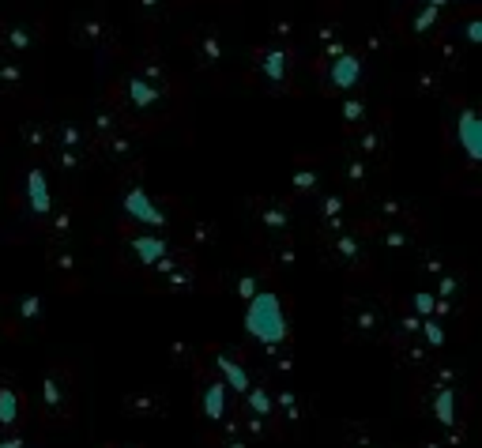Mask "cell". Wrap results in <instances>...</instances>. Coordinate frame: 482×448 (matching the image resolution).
<instances>
[{
    "label": "cell",
    "mask_w": 482,
    "mask_h": 448,
    "mask_svg": "<svg viewBox=\"0 0 482 448\" xmlns=\"http://www.w3.org/2000/svg\"><path fill=\"white\" fill-rule=\"evenodd\" d=\"M441 87H445V72L438 64H426L415 76V91H422V94H438Z\"/></svg>",
    "instance_id": "cell-19"
},
{
    "label": "cell",
    "mask_w": 482,
    "mask_h": 448,
    "mask_svg": "<svg viewBox=\"0 0 482 448\" xmlns=\"http://www.w3.org/2000/svg\"><path fill=\"white\" fill-rule=\"evenodd\" d=\"M57 268H64V271H72V253H68V248H61V257L54 260Z\"/></svg>",
    "instance_id": "cell-46"
},
{
    "label": "cell",
    "mask_w": 482,
    "mask_h": 448,
    "mask_svg": "<svg viewBox=\"0 0 482 448\" xmlns=\"http://www.w3.org/2000/svg\"><path fill=\"white\" fill-rule=\"evenodd\" d=\"M434 45H438V57H441V61H438V68H441V72H445V68H456V64H460V45L452 42V34L438 38Z\"/></svg>",
    "instance_id": "cell-24"
},
{
    "label": "cell",
    "mask_w": 482,
    "mask_h": 448,
    "mask_svg": "<svg viewBox=\"0 0 482 448\" xmlns=\"http://www.w3.org/2000/svg\"><path fill=\"white\" fill-rule=\"evenodd\" d=\"M238 294H241V297H252V294H257V279L241 276V279H238Z\"/></svg>",
    "instance_id": "cell-44"
},
{
    "label": "cell",
    "mask_w": 482,
    "mask_h": 448,
    "mask_svg": "<svg viewBox=\"0 0 482 448\" xmlns=\"http://www.w3.org/2000/svg\"><path fill=\"white\" fill-rule=\"evenodd\" d=\"M23 83H27V64H23V57H8L0 54V91H23Z\"/></svg>",
    "instance_id": "cell-10"
},
{
    "label": "cell",
    "mask_w": 482,
    "mask_h": 448,
    "mask_svg": "<svg viewBox=\"0 0 482 448\" xmlns=\"http://www.w3.org/2000/svg\"><path fill=\"white\" fill-rule=\"evenodd\" d=\"M268 34H271V45H290V38H294V19H290L287 12H279V15L271 19Z\"/></svg>",
    "instance_id": "cell-21"
},
{
    "label": "cell",
    "mask_w": 482,
    "mask_h": 448,
    "mask_svg": "<svg viewBox=\"0 0 482 448\" xmlns=\"http://www.w3.org/2000/svg\"><path fill=\"white\" fill-rule=\"evenodd\" d=\"M261 222H264V227H271V230H287V227H290L287 211H283V208H275V204L261 208Z\"/></svg>",
    "instance_id": "cell-28"
},
{
    "label": "cell",
    "mask_w": 482,
    "mask_h": 448,
    "mask_svg": "<svg viewBox=\"0 0 482 448\" xmlns=\"http://www.w3.org/2000/svg\"><path fill=\"white\" fill-rule=\"evenodd\" d=\"M257 76L264 80V87H271V91H287V83H290V49L287 45H264V49H257Z\"/></svg>",
    "instance_id": "cell-2"
},
{
    "label": "cell",
    "mask_w": 482,
    "mask_h": 448,
    "mask_svg": "<svg viewBox=\"0 0 482 448\" xmlns=\"http://www.w3.org/2000/svg\"><path fill=\"white\" fill-rule=\"evenodd\" d=\"M366 49H369V54H385V34H377V31H373V34L366 38Z\"/></svg>",
    "instance_id": "cell-43"
},
{
    "label": "cell",
    "mask_w": 482,
    "mask_h": 448,
    "mask_svg": "<svg viewBox=\"0 0 482 448\" xmlns=\"http://www.w3.org/2000/svg\"><path fill=\"white\" fill-rule=\"evenodd\" d=\"M456 287H460V283H456L452 276H445V279H441V302H445L448 294H456Z\"/></svg>",
    "instance_id": "cell-45"
},
{
    "label": "cell",
    "mask_w": 482,
    "mask_h": 448,
    "mask_svg": "<svg viewBox=\"0 0 482 448\" xmlns=\"http://www.w3.org/2000/svg\"><path fill=\"white\" fill-rule=\"evenodd\" d=\"M411 306H415V317H418V320H429V317H434V309H438V297L426 294V290H418V294L411 297Z\"/></svg>",
    "instance_id": "cell-30"
},
{
    "label": "cell",
    "mask_w": 482,
    "mask_h": 448,
    "mask_svg": "<svg viewBox=\"0 0 482 448\" xmlns=\"http://www.w3.org/2000/svg\"><path fill=\"white\" fill-rule=\"evenodd\" d=\"M245 332L252 339H261L264 346H271V351L287 339V317H283V309H279V297L275 294H252L249 297Z\"/></svg>",
    "instance_id": "cell-1"
},
{
    "label": "cell",
    "mask_w": 482,
    "mask_h": 448,
    "mask_svg": "<svg viewBox=\"0 0 482 448\" xmlns=\"http://www.w3.org/2000/svg\"><path fill=\"white\" fill-rule=\"evenodd\" d=\"M45 136H49L45 124H23V140H27V143L42 147V143H45Z\"/></svg>",
    "instance_id": "cell-37"
},
{
    "label": "cell",
    "mask_w": 482,
    "mask_h": 448,
    "mask_svg": "<svg viewBox=\"0 0 482 448\" xmlns=\"http://www.w3.org/2000/svg\"><path fill=\"white\" fill-rule=\"evenodd\" d=\"M448 8V0H429V5H422L418 12H415V19H411V34H434V27H438V19H441V12Z\"/></svg>",
    "instance_id": "cell-12"
},
{
    "label": "cell",
    "mask_w": 482,
    "mask_h": 448,
    "mask_svg": "<svg viewBox=\"0 0 482 448\" xmlns=\"http://www.w3.org/2000/svg\"><path fill=\"white\" fill-rule=\"evenodd\" d=\"M124 211H129L136 222H147V227H166V215L159 211V204H151V196L143 189H133L124 196Z\"/></svg>",
    "instance_id": "cell-7"
},
{
    "label": "cell",
    "mask_w": 482,
    "mask_h": 448,
    "mask_svg": "<svg viewBox=\"0 0 482 448\" xmlns=\"http://www.w3.org/2000/svg\"><path fill=\"white\" fill-rule=\"evenodd\" d=\"M136 5H140V15H143V19H162L170 0H136Z\"/></svg>",
    "instance_id": "cell-35"
},
{
    "label": "cell",
    "mask_w": 482,
    "mask_h": 448,
    "mask_svg": "<svg viewBox=\"0 0 482 448\" xmlns=\"http://www.w3.org/2000/svg\"><path fill=\"white\" fill-rule=\"evenodd\" d=\"M294 189L298 192H317V170H310V166H301V170H294Z\"/></svg>",
    "instance_id": "cell-31"
},
{
    "label": "cell",
    "mask_w": 482,
    "mask_h": 448,
    "mask_svg": "<svg viewBox=\"0 0 482 448\" xmlns=\"http://www.w3.org/2000/svg\"><path fill=\"white\" fill-rule=\"evenodd\" d=\"M385 245H389V248H408L411 238H408V234H399V230H389V234H385Z\"/></svg>",
    "instance_id": "cell-41"
},
{
    "label": "cell",
    "mask_w": 482,
    "mask_h": 448,
    "mask_svg": "<svg viewBox=\"0 0 482 448\" xmlns=\"http://www.w3.org/2000/svg\"><path fill=\"white\" fill-rule=\"evenodd\" d=\"M15 422H19V395L8 385H0V426H15Z\"/></svg>",
    "instance_id": "cell-20"
},
{
    "label": "cell",
    "mask_w": 482,
    "mask_h": 448,
    "mask_svg": "<svg viewBox=\"0 0 482 448\" xmlns=\"http://www.w3.org/2000/svg\"><path fill=\"white\" fill-rule=\"evenodd\" d=\"M110 38H113V34H110V27H106L103 15L84 12V15L72 19V42H75V45H84V49H106Z\"/></svg>",
    "instance_id": "cell-5"
},
{
    "label": "cell",
    "mask_w": 482,
    "mask_h": 448,
    "mask_svg": "<svg viewBox=\"0 0 482 448\" xmlns=\"http://www.w3.org/2000/svg\"><path fill=\"white\" fill-rule=\"evenodd\" d=\"M133 253H136L143 264H159L162 257H170V245H166L162 238L143 234V238H133Z\"/></svg>",
    "instance_id": "cell-13"
},
{
    "label": "cell",
    "mask_w": 482,
    "mask_h": 448,
    "mask_svg": "<svg viewBox=\"0 0 482 448\" xmlns=\"http://www.w3.org/2000/svg\"><path fill=\"white\" fill-rule=\"evenodd\" d=\"M192 54L200 68H222L226 64V42L219 34V27H200L192 34Z\"/></svg>",
    "instance_id": "cell-6"
},
{
    "label": "cell",
    "mask_w": 482,
    "mask_h": 448,
    "mask_svg": "<svg viewBox=\"0 0 482 448\" xmlns=\"http://www.w3.org/2000/svg\"><path fill=\"white\" fill-rule=\"evenodd\" d=\"M91 129H94L98 136H113V132H121V117H117V113H110V110H103V113H94Z\"/></svg>",
    "instance_id": "cell-27"
},
{
    "label": "cell",
    "mask_w": 482,
    "mask_h": 448,
    "mask_svg": "<svg viewBox=\"0 0 482 448\" xmlns=\"http://www.w3.org/2000/svg\"><path fill=\"white\" fill-rule=\"evenodd\" d=\"M332 257L343 260V264H359V260H362V241L354 238V234H339V238H332Z\"/></svg>",
    "instance_id": "cell-17"
},
{
    "label": "cell",
    "mask_w": 482,
    "mask_h": 448,
    "mask_svg": "<svg viewBox=\"0 0 482 448\" xmlns=\"http://www.w3.org/2000/svg\"><path fill=\"white\" fill-rule=\"evenodd\" d=\"M354 325H359L362 332H369V328L377 325V313H373V306H354Z\"/></svg>",
    "instance_id": "cell-36"
},
{
    "label": "cell",
    "mask_w": 482,
    "mask_h": 448,
    "mask_svg": "<svg viewBox=\"0 0 482 448\" xmlns=\"http://www.w3.org/2000/svg\"><path fill=\"white\" fill-rule=\"evenodd\" d=\"M204 414H208L211 422H219V418L226 414V385H222V381L204 385Z\"/></svg>",
    "instance_id": "cell-16"
},
{
    "label": "cell",
    "mask_w": 482,
    "mask_h": 448,
    "mask_svg": "<svg viewBox=\"0 0 482 448\" xmlns=\"http://www.w3.org/2000/svg\"><path fill=\"white\" fill-rule=\"evenodd\" d=\"M336 42H343L336 23H320V27H317V45H320V54H324L328 45H336Z\"/></svg>",
    "instance_id": "cell-34"
},
{
    "label": "cell",
    "mask_w": 482,
    "mask_h": 448,
    "mask_svg": "<svg viewBox=\"0 0 482 448\" xmlns=\"http://www.w3.org/2000/svg\"><path fill=\"white\" fill-rule=\"evenodd\" d=\"M42 45V31L27 19H0V54L27 57Z\"/></svg>",
    "instance_id": "cell-3"
},
{
    "label": "cell",
    "mask_w": 482,
    "mask_h": 448,
    "mask_svg": "<svg viewBox=\"0 0 482 448\" xmlns=\"http://www.w3.org/2000/svg\"><path fill=\"white\" fill-rule=\"evenodd\" d=\"M347 178H350V181H362V178H366L362 159H350V162H347Z\"/></svg>",
    "instance_id": "cell-42"
},
{
    "label": "cell",
    "mask_w": 482,
    "mask_h": 448,
    "mask_svg": "<svg viewBox=\"0 0 482 448\" xmlns=\"http://www.w3.org/2000/svg\"><path fill=\"white\" fill-rule=\"evenodd\" d=\"M245 404H249V411L257 414V418H268V414L275 411V400H271L264 388H249V392H245Z\"/></svg>",
    "instance_id": "cell-23"
},
{
    "label": "cell",
    "mask_w": 482,
    "mask_h": 448,
    "mask_svg": "<svg viewBox=\"0 0 482 448\" xmlns=\"http://www.w3.org/2000/svg\"><path fill=\"white\" fill-rule=\"evenodd\" d=\"M320 72H324V87L328 91H350L354 83L362 80V72H366V61L359 57V54H347L343 57H336V61H320Z\"/></svg>",
    "instance_id": "cell-4"
},
{
    "label": "cell",
    "mask_w": 482,
    "mask_h": 448,
    "mask_svg": "<svg viewBox=\"0 0 482 448\" xmlns=\"http://www.w3.org/2000/svg\"><path fill=\"white\" fill-rule=\"evenodd\" d=\"M215 365L222 369V385H226V388H234L238 395H245V392L252 388V381H249L245 365H241V362H234L231 355H215Z\"/></svg>",
    "instance_id": "cell-11"
},
{
    "label": "cell",
    "mask_w": 482,
    "mask_h": 448,
    "mask_svg": "<svg viewBox=\"0 0 482 448\" xmlns=\"http://www.w3.org/2000/svg\"><path fill=\"white\" fill-rule=\"evenodd\" d=\"M0 448H23V441L19 437H8V441H0Z\"/></svg>",
    "instance_id": "cell-47"
},
{
    "label": "cell",
    "mask_w": 482,
    "mask_h": 448,
    "mask_svg": "<svg viewBox=\"0 0 482 448\" xmlns=\"http://www.w3.org/2000/svg\"><path fill=\"white\" fill-rule=\"evenodd\" d=\"M418 5H429V0H418Z\"/></svg>",
    "instance_id": "cell-48"
},
{
    "label": "cell",
    "mask_w": 482,
    "mask_h": 448,
    "mask_svg": "<svg viewBox=\"0 0 482 448\" xmlns=\"http://www.w3.org/2000/svg\"><path fill=\"white\" fill-rule=\"evenodd\" d=\"M456 136H460L464 151H467V162H478V113L475 110H460V121H456Z\"/></svg>",
    "instance_id": "cell-9"
},
{
    "label": "cell",
    "mask_w": 482,
    "mask_h": 448,
    "mask_svg": "<svg viewBox=\"0 0 482 448\" xmlns=\"http://www.w3.org/2000/svg\"><path fill=\"white\" fill-rule=\"evenodd\" d=\"M54 136H57V143L64 147V151H84V147H87V129H84V124H75V121L57 124Z\"/></svg>",
    "instance_id": "cell-15"
},
{
    "label": "cell",
    "mask_w": 482,
    "mask_h": 448,
    "mask_svg": "<svg viewBox=\"0 0 482 448\" xmlns=\"http://www.w3.org/2000/svg\"><path fill=\"white\" fill-rule=\"evenodd\" d=\"M359 147L366 155H380V147H385V132L377 129V124H362V136H359Z\"/></svg>",
    "instance_id": "cell-25"
},
{
    "label": "cell",
    "mask_w": 482,
    "mask_h": 448,
    "mask_svg": "<svg viewBox=\"0 0 482 448\" xmlns=\"http://www.w3.org/2000/svg\"><path fill=\"white\" fill-rule=\"evenodd\" d=\"M464 42H467V45H478V42H482V23H478V19H467V27H464Z\"/></svg>",
    "instance_id": "cell-40"
},
{
    "label": "cell",
    "mask_w": 482,
    "mask_h": 448,
    "mask_svg": "<svg viewBox=\"0 0 482 448\" xmlns=\"http://www.w3.org/2000/svg\"><path fill=\"white\" fill-rule=\"evenodd\" d=\"M80 162H84L80 151H64V147L57 151V166H61V170H80Z\"/></svg>",
    "instance_id": "cell-39"
},
{
    "label": "cell",
    "mask_w": 482,
    "mask_h": 448,
    "mask_svg": "<svg viewBox=\"0 0 482 448\" xmlns=\"http://www.w3.org/2000/svg\"><path fill=\"white\" fill-rule=\"evenodd\" d=\"M124 98H129L136 110H155V106H162V91L151 87V83L140 80V76H133L129 83H124Z\"/></svg>",
    "instance_id": "cell-8"
},
{
    "label": "cell",
    "mask_w": 482,
    "mask_h": 448,
    "mask_svg": "<svg viewBox=\"0 0 482 448\" xmlns=\"http://www.w3.org/2000/svg\"><path fill=\"white\" fill-rule=\"evenodd\" d=\"M27 196H31V211L34 215H49V189H45V173L42 170L27 173Z\"/></svg>",
    "instance_id": "cell-14"
},
{
    "label": "cell",
    "mask_w": 482,
    "mask_h": 448,
    "mask_svg": "<svg viewBox=\"0 0 482 448\" xmlns=\"http://www.w3.org/2000/svg\"><path fill=\"white\" fill-rule=\"evenodd\" d=\"M343 121L350 124V129H362L366 124V98H359V94L343 98Z\"/></svg>",
    "instance_id": "cell-22"
},
{
    "label": "cell",
    "mask_w": 482,
    "mask_h": 448,
    "mask_svg": "<svg viewBox=\"0 0 482 448\" xmlns=\"http://www.w3.org/2000/svg\"><path fill=\"white\" fill-rule=\"evenodd\" d=\"M19 317H23V320H38V317H42V297H38V294L19 297Z\"/></svg>",
    "instance_id": "cell-32"
},
{
    "label": "cell",
    "mask_w": 482,
    "mask_h": 448,
    "mask_svg": "<svg viewBox=\"0 0 482 448\" xmlns=\"http://www.w3.org/2000/svg\"><path fill=\"white\" fill-rule=\"evenodd\" d=\"M418 336H426V343H429V346H441V343H445V332H441V325H438L434 317L422 320V325H418Z\"/></svg>",
    "instance_id": "cell-33"
},
{
    "label": "cell",
    "mask_w": 482,
    "mask_h": 448,
    "mask_svg": "<svg viewBox=\"0 0 482 448\" xmlns=\"http://www.w3.org/2000/svg\"><path fill=\"white\" fill-rule=\"evenodd\" d=\"M339 211H343V200H339V196H324L320 215H324L328 222H336V219H339Z\"/></svg>",
    "instance_id": "cell-38"
},
{
    "label": "cell",
    "mask_w": 482,
    "mask_h": 448,
    "mask_svg": "<svg viewBox=\"0 0 482 448\" xmlns=\"http://www.w3.org/2000/svg\"><path fill=\"white\" fill-rule=\"evenodd\" d=\"M434 414H438V422L441 426H456V395H452V388H438V395H434Z\"/></svg>",
    "instance_id": "cell-18"
},
{
    "label": "cell",
    "mask_w": 482,
    "mask_h": 448,
    "mask_svg": "<svg viewBox=\"0 0 482 448\" xmlns=\"http://www.w3.org/2000/svg\"><path fill=\"white\" fill-rule=\"evenodd\" d=\"M140 80H147L151 87H159V91H162V83H166V68H162V61L143 57V72H140Z\"/></svg>",
    "instance_id": "cell-26"
},
{
    "label": "cell",
    "mask_w": 482,
    "mask_h": 448,
    "mask_svg": "<svg viewBox=\"0 0 482 448\" xmlns=\"http://www.w3.org/2000/svg\"><path fill=\"white\" fill-rule=\"evenodd\" d=\"M42 400H45V407H61V381H57V373H49V377L42 381Z\"/></svg>",
    "instance_id": "cell-29"
}]
</instances>
